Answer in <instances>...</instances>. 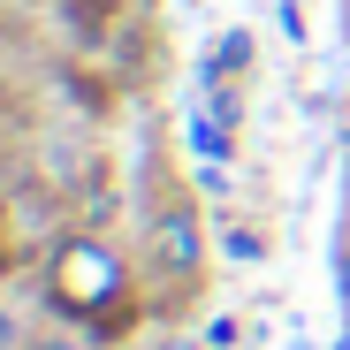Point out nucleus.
<instances>
[{"label":"nucleus","mask_w":350,"mask_h":350,"mask_svg":"<svg viewBox=\"0 0 350 350\" xmlns=\"http://www.w3.org/2000/svg\"><path fill=\"white\" fill-rule=\"evenodd\" d=\"M46 305L69 327H107L130 305V259L107 237H92V228H69V237L46 252Z\"/></svg>","instance_id":"f257e3e1"},{"label":"nucleus","mask_w":350,"mask_h":350,"mask_svg":"<svg viewBox=\"0 0 350 350\" xmlns=\"http://www.w3.org/2000/svg\"><path fill=\"white\" fill-rule=\"evenodd\" d=\"M206 259H213V237H206L198 198L191 191H160L152 221H145V267H152V282H167V297H198Z\"/></svg>","instance_id":"f03ea898"},{"label":"nucleus","mask_w":350,"mask_h":350,"mask_svg":"<svg viewBox=\"0 0 350 350\" xmlns=\"http://www.w3.org/2000/svg\"><path fill=\"white\" fill-rule=\"evenodd\" d=\"M237 69H252V38H244V31H221V38H213L206 77H237Z\"/></svg>","instance_id":"7ed1b4c3"},{"label":"nucleus","mask_w":350,"mask_h":350,"mask_svg":"<svg viewBox=\"0 0 350 350\" xmlns=\"http://www.w3.org/2000/svg\"><path fill=\"white\" fill-rule=\"evenodd\" d=\"M31 350H99V342H92L84 327H53V335H38Z\"/></svg>","instance_id":"20e7f679"},{"label":"nucleus","mask_w":350,"mask_h":350,"mask_svg":"<svg viewBox=\"0 0 350 350\" xmlns=\"http://www.w3.org/2000/svg\"><path fill=\"white\" fill-rule=\"evenodd\" d=\"M175 350H198V342H175Z\"/></svg>","instance_id":"39448f33"}]
</instances>
